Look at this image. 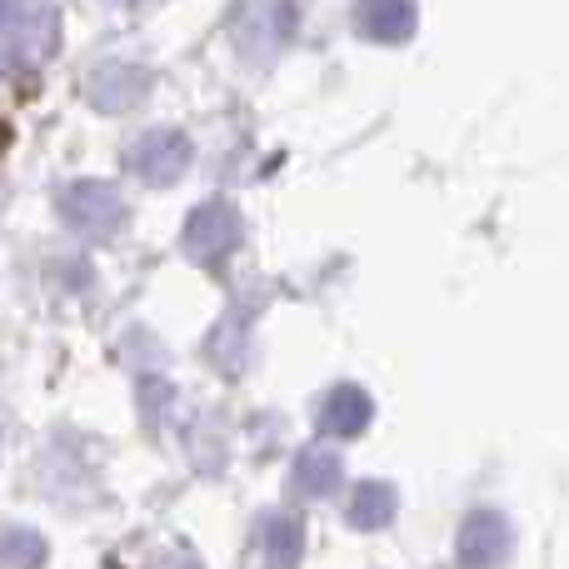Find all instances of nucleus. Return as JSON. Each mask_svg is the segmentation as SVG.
<instances>
[{"mask_svg":"<svg viewBox=\"0 0 569 569\" xmlns=\"http://www.w3.org/2000/svg\"><path fill=\"white\" fill-rule=\"evenodd\" d=\"M60 46L56 0H0V80L40 70Z\"/></svg>","mask_w":569,"mask_h":569,"instance_id":"1","label":"nucleus"},{"mask_svg":"<svg viewBox=\"0 0 569 569\" xmlns=\"http://www.w3.org/2000/svg\"><path fill=\"white\" fill-rule=\"evenodd\" d=\"M60 206H66L70 226L90 240H106L126 226V200H120V190L106 186V180H80V186H70L66 196H60Z\"/></svg>","mask_w":569,"mask_h":569,"instance_id":"2","label":"nucleus"},{"mask_svg":"<svg viewBox=\"0 0 569 569\" xmlns=\"http://www.w3.org/2000/svg\"><path fill=\"white\" fill-rule=\"evenodd\" d=\"M126 170L150 186H176L190 170V140L180 130H150L126 150Z\"/></svg>","mask_w":569,"mask_h":569,"instance_id":"3","label":"nucleus"},{"mask_svg":"<svg viewBox=\"0 0 569 569\" xmlns=\"http://www.w3.org/2000/svg\"><path fill=\"white\" fill-rule=\"evenodd\" d=\"M236 240H240L236 210H226V206H200L186 226V250L200 266H220V260L236 250Z\"/></svg>","mask_w":569,"mask_h":569,"instance_id":"4","label":"nucleus"},{"mask_svg":"<svg viewBox=\"0 0 569 569\" xmlns=\"http://www.w3.org/2000/svg\"><path fill=\"white\" fill-rule=\"evenodd\" d=\"M510 550H515V535H510V525H505L495 510H480V515H470V520H465L460 560L470 569H500L505 560H510Z\"/></svg>","mask_w":569,"mask_h":569,"instance_id":"5","label":"nucleus"},{"mask_svg":"<svg viewBox=\"0 0 569 569\" xmlns=\"http://www.w3.org/2000/svg\"><path fill=\"white\" fill-rule=\"evenodd\" d=\"M146 86H150L146 70L126 66V60H110V66H100L96 76H90V96H96V106H106V110H130Z\"/></svg>","mask_w":569,"mask_h":569,"instance_id":"6","label":"nucleus"},{"mask_svg":"<svg viewBox=\"0 0 569 569\" xmlns=\"http://www.w3.org/2000/svg\"><path fill=\"white\" fill-rule=\"evenodd\" d=\"M365 420H370V395H365V390H355V385H340V390L325 395L320 430H330V435H360Z\"/></svg>","mask_w":569,"mask_h":569,"instance_id":"7","label":"nucleus"},{"mask_svg":"<svg viewBox=\"0 0 569 569\" xmlns=\"http://www.w3.org/2000/svg\"><path fill=\"white\" fill-rule=\"evenodd\" d=\"M365 30L380 40H405L415 26V6L410 0H365Z\"/></svg>","mask_w":569,"mask_h":569,"instance_id":"8","label":"nucleus"},{"mask_svg":"<svg viewBox=\"0 0 569 569\" xmlns=\"http://www.w3.org/2000/svg\"><path fill=\"white\" fill-rule=\"evenodd\" d=\"M395 520V490L385 485H360L350 495V525L355 530H380V525Z\"/></svg>","mask_w":569,"mask_h":569,"instance_id":"9","label":"nucleus"},{"mask_svg":"<svg viewBox=\"0 0 569 569\" xmlns=\"http://www.w3.org/2000/svg\"><path fill=\"white\" fill-rule=\"evenodd\" d=\"M340 460L335 455H305L300 460V470H295V485L300 490H310V495H330L335 485H340Z\"/></svg>","mask_w":569,"mask_h":569,"instance_id":"10","label":"nucleus"},{"mask_svg":"<svg viewBox=\"0 0 569 569\" xmlns=\"http://www.w3.org/2000/svg\"><path fill=\"white\" fill-rule=\"evenodd\" d=\"M266 555H270V565L276 569H290L295 565V555H300V525L295 520H270L266 525Z\"/></svg>","mask_w":569,"mask_h":569,"instance_id":"11","label":"nucleus"},{"mask_svg":"<svg viewBox=\"0 0 569 569\" xmlns=\"http://www.w3.org/2000/svg\"><path fill=\"white\" fill-rule=\"evenodd\" d=\"M6 569H36L40 565V540L36 535H6Z\"/></svg>","mask_w":569,"mask_h":569,"instance_id":"12","label":"nucleus"},{"mask_svg":"<svg viewBox=\"0 0 569 569\" xmlns=\"http://www.w3.org/2000/svg\"><path fill=\"white\" fill-rule=\"evenodd\" d=\"M166 569H196V565H190V560H170Z\"/></svg>","mask_w":569,"mask_h":569,"instance_id":"13","label":"nucleus"}]
</instances>
